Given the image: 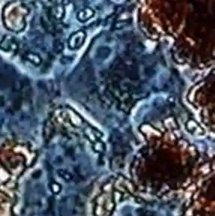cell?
Segmentation results:
<instances>
[{
    "instance_id": "6da1fadb",
    "label": "cell",
    "mask_w": 215,
    "mask_h": 216,
    "mask_svg": "<svg viewBox=\"0 0 215 216\" xmlns=\"http://www.w3.org/2000/svg\"><path fill=\"white\" fill-rule=\"evenodd\" d=\"M85 39V33L82 31H79L74 33L70 37L68 40L69 47L72 49L79 48L83 44Z\"/></svg>"
},
{
    "instance_id": "7a4b0ae2",
    "label": "cell",
    "mask_w": 215,
    "mask_h": 216,
    "mask_svg": "<svg viewBox=\"0 0 215 216\" xmlns=\"http://www.w3.org/2000/svg\"><path fill=\"white\" fill-rule=\"evenodd\" d=\"M20 158L17 156H10L3 160V163L5 164V167L12 171L17 170L18 167L20 166L21 161H20Z\"/></svg>"
},
{
    "instance_id": "3957f363",
    "label": "cell",
    "mask_w": 215,
    "mask_h": 216,
    "mask_svg": "<svg viewBox=\"0 0 215 216\" xmlns=\"http://www.w3.org/2000/svg\"><path fill=\"white\" fill-rule=\"evenodd\" d=\"M0 47L4 50H15L17 48V44L13 38L6 37L2 40V42L0 44Z\"/></svg>"
},
{
    "instance_id": "277c9868",
    "label": "cell",
    "mask_w": 215,
    "mask_h": 216,
    "mask_svg": "<svg viewBox=\"0 0 215 216\" xmlns=\"http://www.w3.org/2000/svg\"><path fill=\"white\" fill-rule=\"evenodd\" d=\"M94 14V12H93V11L91 10V8H86L83 9V10L79 11V13L77 14V18L79 20L82 21H86L87 20L89 19L90 18H91Z\"/></svg>"
},
{
    "instance_id": "5b68a950",
    "label": "cell",
    "mask_w": 215,
    "mask_h": 216,
    "mask_svg": "<svg viewBox=\"0 0 215 216\" xmlns=\"http://www.w3.org/2000/svg\"><path fill=\"white\" fill-rule=\"evenodd\" d=\"M26 58L30 61V62H32V64H34V65H39L41 63V59L40 57L38 54L34 53L32 52H29L26 53Z\"/></svg>"
},
{
    "instance_id": "8992f818",
    "label": "cell",
    "mask_w": 215,
    "mask_h": 216,
    "mask_svg": "<svg viewBox=\"0 0 215 216\" xmlns=\"http://www.w3.org/2000/svg\"><path fill=\"white\" fill-rule=\"evenodd\" d=\"M64 9L61 6H57L53 9V16L56 19H61L63 17Z\"/></svg>"
},
{
    "instance_id": "52a82bcc",
    "label": "cell",
    "mask_w": 215,
    "mask_h": 216,
    "mask_svg": "<svg viewBox=\"0 0 215 216\" xmlns=\"http://www.w3.org/2000/svg\"><path fill=\"white\" fill-rule=\"evenodd\" d=\"M53 49L56 53L62 52L63 50V44L60 40H55L53 42Z\"/></svg>"
},
{
    "instance_id": "ba28073f",
    "label": "cell",
    "mask_w": 215,
    "mask_h": 216,
    "mask_svg": "<svg viewBox=\"0 0 215 216\" xmlns=\"http://www.w3.org/2000/svg\"><path fill=\"white\" fill-rule=\"evenodd\" d=\"M73 60L72 57H68V56H64L61 59V62L62 64H69L71 63Z\"/></svg>"
},
{
    "instance_id": "9c48e42d",
    "label": "cell",
    "mask_w": 215,
    "mask_h": 216,
    "mask_svg": "<svg viewBox=\"0 0 215 216\" xmlns=\"http://www.w3.org/2000/svg\"><path fill=\"white\" fill-rule=\"evenodd\" d=\"M5 104V99L2 95H0V107H3Z\"/></svg>"
}]
</instances>
